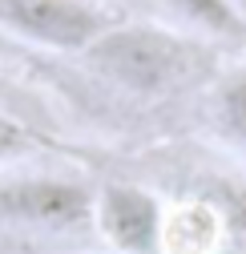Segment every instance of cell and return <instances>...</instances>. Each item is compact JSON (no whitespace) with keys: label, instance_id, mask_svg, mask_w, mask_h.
Returning a JSON list of instances; mask_svg holds the SVG:
<instances>
[{"label":"cell","instance_id":"cell-1","mask_svg":"<svg viewBox=\"0 0 246 254\" xmlns=\"http://www.w3.org/2000/svg\"><path fill=\"white\" fill-rule=\"evenodd\" d=\"M81 57L101 81L141 101L178 97L218 69V57L202 37L133 20H117L113 28H105Z\"/></svg>","mask_w":246,"mask_h":254},{"label":"cell","instance_id":"cell-2","mask_svg":"<svg viewBox=\"0 0 246 254\" xmlns=\"http://www.w3.org/2000/svg\"><path fill=\"white\" fill-rule=\"evenodd\" d=\"M117 20L101 0H0V28L45 53H85Z\"/></svg>","mask_w":246,"mask_h":254},{"label":"cell","instance_id":"cell-3","mask_svg":"<svg viewBox=\"0 0 246 254\" xmlns=\"http://www.w3.org/2000/svg\"><path fill=\"white\" fill-rule=\"evenodd\" d=\"M97 194L81 178L28 174L0 182V218L33 230H81L93 222Z\"/></svg>","mask_w":246,"mask_h":254},{"label":"cell","instance_id":"cell-4","mask_svg":"<svg viewBox=\"0 0 246 254\" xmlns=\"http://www.w3.org/2000/svg\"><path fill=\"white\" fill-rule=\"evenodd\" d=\"M93 222L117 254H162L170 238L166 202L141 182H105L93 202Z\"/></svg>","mask_w":246,"mask_h":254},{"label":"cell","instance_id":"cell-5","mask_svg":"<svg viewBox=\"0 0 246 254\" xmlns=\"http://www.w3.org/2000/svg\"><path fill=\"white\" fill-rule=\"evenodd\" d=\"M182 28L210 45H246V8L238 0H162Z\"/></svg>","mask_w":246,"mask_h":254},{"label":"cell","instance_id":"cell-6","mask_svg":"<svg viewBox=\"0 0 246 254\" xmlns=\"http://www.w3.org/2000/svg\"><path fill=\"white\" fill-rule=\"evenodd\" d=\"M210 121L222 141H230L246 153V69L218 77V85L210 93Z\"/></svg>","mask_w":246,"mask_h":254},{"label":"cell","instance_id":"cell-7","mask_svg":"<svg viewBox=\"0 0 246 254\" xmlns=\"http://www.w3.org/2000/svg\"><path fill=\"white\" fill-rule=\"evenodd\" d=\"M33 149H41V133L28 129L24 121H16L12 113H0V166L16 162V157H28Z\"/></svg>","mask_w":246,"mask_h":254}]
</instances>
